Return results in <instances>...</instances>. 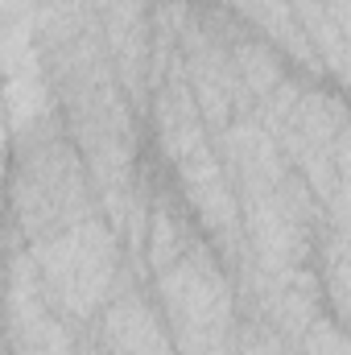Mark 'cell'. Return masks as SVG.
Instances as JSON below:
<instances>
[{"label": "cell", "mask_w": 351, "mask_h": 355, "mask_svg": "<svg viewBox=\"0 0 351 355\" xmlns=\"http://www.w3.org/2000/svg\"><path fill=\"white\" fill-rule=\"evenodd\" d=\"M17 132L21 137H17L12 182H8L12 215L29 240H46L87 215V166L54 116H46L29 128H17Z\"/></svg>", "instance_id": "obj_1"}]
</instances>
